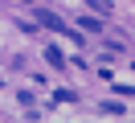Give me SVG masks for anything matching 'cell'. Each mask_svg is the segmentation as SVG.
<instances>
[{
    "mask_svg": "<svg viewBox=\"0 0 135 123\" xmlns=\"http://www.w3.org/2000/svg\"><path fill=\"white\" fill-rule=\"evenodd\" d=\"M98 111H102V115H127V111H123V103H102Z\"/></svg>",
    "mask_w": 135,
    "mask_h": 123,
    "instance_id": "obj_4",
    "label": "cell"
},
{
    "mask_svg": "<svg viewBox=\"0 0 135 123\" xmlns=\"http://www.w3.org/2000/svg\"><path fill=\"white\" fill-rule=\"evenodd\" d=\"M37 21H41L45 29H53V33H66V21H61L57 12H49V8H37Z\"/></svg>",
    "mask_w": 135,
    "mask_h": 123,
    "instance_id": "obj_1",
    "label": "cell"
},
{
    "mask_svg": "<svg viewBox=\"0 0 135 123\" xmlns=\"http://www.w3.org/2000/svg\"><path fill=\"white\" fill-rule=\"evenodd\" d=\"M78 25H82V29H86V33H98V29H102V25H98V21H94V16H78Z\"/></svg>",
    "mask_w": 135,
    "mask_h": 123,
    "instance_id": "obj_3",
    "label": "cell"
},
{
    "mask_svg": "<svg viewBox=\"0 0 135 123\" xmlns=\"http://www.w3.org/2000/svg\"><path fill=\"white\" fill-rule=\"evenodd\" d=\"M45 62H49L53 70H61V66H66V53H61L57 45H49V49H45Z\"/></svg>",
    "mask_w": 135,
    "mask_h": 123,
    "instance_id": "obj_2",
    "label": "cell"
}]
</instances>
